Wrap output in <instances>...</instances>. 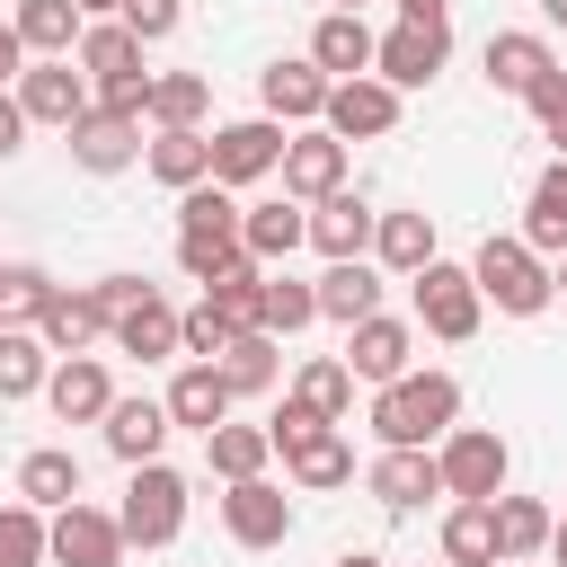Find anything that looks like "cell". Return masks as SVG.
<instances>
[{
	"label": "cell",
	"mask_w": 567,
	"mask_h": 567,
	"mask_svg": "<svg viewBox=\"0 0 567 567\" xmlns=\"http://www.w3.org/2000/svg\"><path fill=\"white\" fill-rule=\"evenodd\" d=\"M461 425V381L452 372H399V381H381L372 390V434L381 443H443Z\"/></svg>",
	"instance_id": "6da1fadb"
},
{
	"label": "cell",
	"mask_w": 567,
	"mask_h": 567,
	"mask_svg": "<svg viewBox=\"0 0 567 567\" xmlns=\"http://www.w3.org/2000/svg\"><path fill=\"white\" fill-rule=\"evenodd\" d=\"M470 284H478V301H496L505 319H540L558 292H549V257L540 248H523V239H478V257H470Z\"/></svg>",
	"instance_id": "7a4b0ae2"
},
{
	"label": "cell",
	"mask_w": 567,
	"mask_h": 567,
	"mask_svg": "<svg viewBox=\"0 0 567 567\" xmlns=\"http://www.w3.org/2000/svg\"><path fill=\"white\" fill-rule=\"evenodd\" d=\"M408 301H416V328H425V337H443V346L478 337V319H487V301H478L470 266H452V257H425V266L408 275Z\"/></svg>",
	"instance_id": "3957f363"
},
{
	"label": "cell",
	"mask_w": 567,
	"mask_h": 567,
	"mask_svg": "<svg viewBox=\"0 0 567 567\" xmlns=\"http://www.w3.org/2000/svg\"><path fill=\"white\" fill-rule=\"evenodd\" d=\"M115 523H124V549H168L186 532V478L168 461H133V487H124Z\"/></svg>",
	"instance_id": "277c9868"
},
{
	"label": "cell",
	"mask_w": 567,
	"mask_h": 567,
	"mask_svg": "<svg viewBox=\"0 0 567 567\" xmlns=\"http://www.w3.org/2000/svg\"><path fill=\"white\" fill-rule=\"evenodd\" d=\"M44 558H53V567H124V523H115L106 505L71 496V505L44 514Z\"/></svg>",
	"instance_id": "5b68a950"
},
{
	"label": "cell",
	"mask_w": 567,
	"mask_h": 567,
	"mask_svg": "<svg viewBox=\"0 0 567 567\" xmlns=\"http://www.w3.org/2000/svg\"><path fill=\"white\" fill-rule=\"evenodd\" d=\"M443 62H452V18H399L390 35H372V71H381L399 97L425 89Z\"/></svg>",
	"instance_id": "8992f818"
},
{
	"label": "cell",
	"mask_w": 567,
	"mask_h": 567,
	"mask_svg": "<svg viewBox=\"0 0 567 567\" xmlns=\"http://www.w3.org/2000/svg\"><path fill=\"white\" fill-rule=\"evenodd\" d=\"M9 97L27 106V124H53V133H71L89 115V80L71 71V53H27V71L9 80Z\"/></svg>",
	"instance_id": "52a82bcc"
},
{
	"label": "cell",
	"mask_w": 567,
	"mask_h": 567,
	"mask_svg": "<svg viewBox=\"0 0 567 567\" xmlns=\"http://www.w3.org/2000/svg\"><path fill=\"white\" fill-rule=\"evenodd\" d=\"M434 470H443V496H505L514 452H505V434H487V425H452V434L434 443Z\"/></svg>",
	"instance_id": "ba28073f"
},
{
	"label": "cell",
	"mask_w": 567,
	"mask_h": 567,
	"mask_svg": "<svg viewBox=\"0 0 567 567\" xmlns=\"http://www.w3.org/2000/svg\"><path fill=\"white\" fill-rule=\"evenodd\" d=\"M221 532L239 540V549H284L292 540V496L257 470V478H230L221 487Z\"/></svg>",
	"instance_id": "9c48e42d"
},
{
	"label": "cell",
	"mask_w": 567,
	"mask_h": 567,
	"mask_svg": "<svg viewBox=\"0 0 567 567\" xmlns=\"http://www.w3.org/2000/svg\"><path fill=\"white\" fill-rule=\"evenodd\" d=\"M319 124H328L337 142H381V133L399 124V89H390L381 71H354V80H328V106H319Z\"/></svg>",
	"instance_id": "30bf717a"
},
{
	"label": "cell",
	"mask_w": 567,
	"mask_h": 567,
	"mask_svg": "<svg viewBox=\"0 0 567 567\" xmlns=\"http://www.w3.org/2000/svg\"><path fill=\"white\" fill-rule=\"evenodd\" d=\"M275 159H284V124L275 115L213 124V177L221 186H257V177H275Z\"/></svg>",
	"instance_id": "8fae6325"
},
{
	"label": "cell",
	"mask_w": 567,
	"mask_h": 567,
	"mask_svg": "<svg viewBox=\"0 0 567 567\" xmlns=\"http://www.w3.org/2000/svg\"><path fill=\"white\" fill-rule=\"evenodd\" d=\"M337 363H346L354 381H372V390H381V381L416 372V328H408V319H381V310H372V319H354V328H346V354H337Z\"/></svg>",
	"instance_id": "7c38bea8"
},
{
	"label": "cell",
	"mask_w": 567,
	"mask_h": 567,
	"mask_svg": "<svg viewBox=\"0 0 567 567\" xmlns=\"http://www.w3.org/2000/svg\"><path fill=\"white\" fill-rule=\"evenodd\" d=\"M275 168H284V195H292V204H319V195L346 186V142H337L328 124H319V133H284V159H275Z\"/></svg>",
	"instance_id": "4fadbf2b"
},
{
	"label": "cell",
	"mask_w": 567,
	"mask_h": 567,
	"mask_svg": "<svg viewBox=\"0 0 567 567\" xmlns=\"http://www.w3.org/2000/svg\"><path fill=\"white\" fill-rule=\"evenodd\" d=\"M44 408H53L62 425H97V416L115 408L106 363H97V354H53V372H44Z\"/></svg>",
	"instance_id": "5bb4252c"
},
{
	"label": "cell",
	"mask_w": 567,
	"mask_h": 567,
	"mask_svg": "<svg viewBox=\"0 0 567 567\" xmlns=\"http://www.w3.org/2000/svg\"><path fill=\"white\" fill-rule=\"evenodd\" d=\"M363 487L390 505V514H416L425 496H443V470H434V443L416 452V443H381V461L363 470Z\"/></svg>",
	"instance_id": "9a60e30c"
},
{
	"label": "cell",
	"mask_w": 567,
	"mask_h": 567,
	"mask_svg": "<svg viewBox=\"0 0 567 567\" xmlns=\"http://www.w3.org/2000/svg\"><path fill=\"white\" fill-rule=\"evenodd\" d=\"M257 106L275 115V124H319V106H328V71L301 53V62H266L257 71Z\"/></svg>",
	"instance_id": "2e32d148"
},
{
	"label": "cell",
	"mask_w": 567,
	"mask_h": 567,
	"mask_svg": "<svg viewBox=\"0 0 567 567\" xmlns=\"http://www.w3.org/2000/svg\"><path fill=\"white\" fill-rule=\"evenodd\" d=\"M53 354H89L97 337H106V310H97V292H71V284H53L44 301H35V319H27Z\"/></svg>",
	"instance_id": "e0dca14e"
},
{
	"label": "cell",
	"mask_w": 567,
	"mask_h": 567,
	"mask_svg": "<svg viewBox=\"0 0 567 567\" xmlns=\"http://www.w3.org/2000/svg\"><path fill=\"white\" fill-rule=\"evenodd\" d=\"M549 71H558L549 35H532V27H505V35H487V89H505V97H532Z\"/></svg>",
	"instance_id": "ac0fdd59"
},
{
	"label": "cell",
	"mask_w": 567,
	"mask_h": 567,
	"mask_svg": "<svg viewBox=\"0 0 567 567\" xmlns=\"http://www.w3.org/2000/svg\"><path fill=\"white\" fill-rule=\"evenodd\" d=\"M62 142H71V159H80L89 177H115V168H133V159H142V124H124V115H106V106H89Z\"/></svg>",
	"instance_id": "d6986e66"
},
{
	"label": "cell",
	"mask_w": 567,
	"mask_h": 567,
	"mask_svg": "<svg viewBox=\"0 0 567 567\" xmlns=\"http://www.w3.org/2000/svg\"><path fill=\"white\" fill-rule=\"evenodd\" d=\"M301 239H310V204H292V195H275V204H239V248H248L257 266H284Z\"/></svg>",
	"instance_id": "ffe728a7"
},
{
	"label": "cell",
	"mask_w": 567,
	"mask_h": 567,
	"mask_svg": "<svg viewBox=\"0 0 567 567\" xmlns=\"http://www.w3.org/2000/svg\"><path fill=\"white\" fill-rule=\"evenodd\" d=\"M159 408H168V425H186V434H213V425L230 416V381H221V363H195V354H186Z\"/></svg>",
	"instance_id": "44dd1931"
},
{
	"label": "cell",
	"mask_w": 567,
	"mask_h": 567,
	"mask_svg": "<svg viewBox=\"0 0 567 567\" xmlns=\"http://www.w3.org/2000/svg\"><path fill=\"white\" fill-rule=\"evenodd\" d=\"M372 221H381V213H372L363 195H346V186H337V195H319V204H310V248H319L328 266H337V257H363V248H372Z\"/></svg>",
	"instance_id": "7402d4cb"
},
{
	"label": "cell",
	"mask_w": 567,
	"mask_h": 567,
	"mask_svg": "<svg viewBox=\"0 0 567 567\" xmlns=\"http://www.w3.org/2000/svg\"><path fill=\"white\" fill-rule=\"evenodd\" d=\"M71 62H80V80H97V89H106V80H133V71H142V35H133L124 18H89L80 44H71Z\"/></svg>",
	"instance_id": "603a6c76"
},
{
	"label": "cell",
	"mask_w": 567,
	"mask_h": 567,
	"mask_svg": "<svg viewBox=\"0 0 567 567\" xmlns=\"http://www.w3.org/2000/svg\"><path fill=\"white\" fill-rule=\"evenodd\" d=\"M523 248H540V257H567V151L532 177V204H523V230H514Z\"/></svg>",
	"instance_id": "cb8c5ba5"
},
{
	"label": "cell",
	"mask_w": 567,
	"mask_h": 567,
	"mask_svg": "<svg viewBox=\"0 0 567 567\" xmlns=\"http://www.w3.org/2000/svg\"><path fill=\"white\" fill-rule=\"evenodd\" d=\"M310 62H319L328 80L372 71V27H363V9H328V18L310 27Z\"/></svg>",
	"instance_id": "d4e9b609"
},
{
	"label": "cell",
	"mask_w": 567,
	"mask_h": 567,
	"mask_svg": "<svg viewBox=\"0 0 567 567\" xmlns=\"http://www.w3.org/2000/svg\"><path fill=\"white\" fill-rule=\"evenodd\" d=\"M310 292H319V319H337V328H354V319L381 310V275H372V257H337Z\"/></svg>",
	"instance_id": "484cf974"
},
{
	"label": "cell",
	"mask_w": 567,
	"mask_h": 567,
	"mask_svg": "<svg viewBox=\"0 0 567 567\" xmlns=\"http://www.w3.org/2000/svg\"><path fill=\"white\" fill-rule=\"evenodd\" d=\"M97 425H106V452H115L124 470H133V461H159V443H168V408H159V399H115Z\"/></svg>",
	"instance_id": "4316f807"
},
{
	"label": "cell",
	"mask_w": 567,
	"mask_h": 567,
	"mask_svg": "<svg viewBox=\"0 0 567 567\" xmlns=\"http://www.w3.org/2000/svg\"><path fill=\"white\" fill-rule=\"evenodd\" d=\"M142 159H151L159 186H204V177H213V133H204V124H159V142H151Z\"/></svg>",
	"instance_id": "83f0119b"
},
{
	"label": "cell",
	"mask_w": 567,
	"mask_h": 567,
	"mask_svg": "<svg viewBox=\"0 0 567 567\" xmlns=\"http://www.w3.org/2000/svg\"><path fill=\"white\" fill-rule=\"evenodd\" d=\"M106 337H115V354H133V363H168V354H177V310H168L159 292H142Z\"/></svg>",
	"instance_id": "f1b7e54d"
},
{
	"label": "cell",
	"mask_w": 567,
	"mask_h": 567,
	"mask_svg": "<svg viewBox=\"0 0 567 567\" xmlns=\"http://www.w3.org/2000/svg\"><path fill=\"white\" fill-rule=\"evenodd\" d=\"M284 470H292V487H310V496H319V487H346V478H354V443H346L337 425H319V434H301V443L284 452Z\"/></svg>",
	"instance_id": "f546056e"
},
{
	"label": "cell",
	"mask_w": 567,
	"mask_h": 567,
	"mask_svg": "<svg viewBox=\"0 0 567 567\" xmlns=\"http://www.w3.org/2000/svg\"><path fill=\"white\" fill-rule=\"evenodd\" d=\"M443 567H496V514H487V496H452V514H443Z\"/></svg>",
	"instance_id": "4dcf8cb0"
},
{
	"label": "cell",
	"mask_w": 567,
	"mask_h": 567,
	"mask_svg": "<svg viewBox=\"0 0 567 567\" xmlns=\"http://www.w3.org/2000/svg\"><path fill=\"white\" fill-rule=\"evenodd\" d=\"M44 372H53V346L27 319H0V399H35Z\"/></svg>",
	"instance_id": "1f68e13d"
},
{
	"label": "cell",
	"mask_w": 567,
	"mask_h": 567,
	"mask_svg": "<svg viewBox=\"0 0 567 567\" xmlns=\"http://www.w3.org/2000/svg\"><path fill=\"white\" fill-rule=\"evenodd\" d=\"M487 514H496V558H540L549 549V505L540 496H487Z\"/></svg>",
	"instance_id": "d6a6232c"
},
{
	"label": "cell",
	"mask_w": 567,
	"mask_h": 567,
	"mask_svg": "<svg viewBox=\"0 0 567 567\" xmlns=\"http://www.w3.org/2000/svg\"><path fill=\"white\" fill-rule=\"evenodd\" d=\"M9 27H18V44H27V53H71L89 18H80V0H18V9H9Z\"/></svg>",
	"instance_id": "836d02e7"
},
{
	"label": "cell",
	"mask_w": 567,
	"mask_h": 567,
	"mask_svg": "<svg viewBox=\"0 0 567 567\" xmlns=\"http://www.w3.org/2000/svg\"><path fill=\"white\" fill-rule=\"evenodd\" d=\"M372 257H381L390 275H416V266L434 257V213H381V221H372Z\"/></svg>",
	"instance_id": "e575fe53"
},
{
	"label": "cell",
	"mask_w": 567,
	"mask_h": 567,
	"mask_svg": "<svg viewBox=\"0 0 567 567\" xmlns=\"http://www.w3.org/2000/svg\"><path fill=\"white\" fill-rule=\"evenodd\" d=\"M292 399H301L310 416H328V425H346V416H354V372H346L337 354H310V363L292 372Z\"/></svg>",
	"instance_id": "d590c367"
},
{
	"label": "cell",
	"mask_w": 567,
	"mask_h": 567,
	"mask_svg": "<svg viewBox=\"0 0 567 567\" xmlns=\"http://www.w3.org/2000/svg\"><path fill=\"white\" fill-rule=\"evenodd\" d=\"M18 496H27L35 514H53V505H71V496H80V461H71L62 443H44V452H27V461H18Z\"/></svg>",
	"instance_id": "8d00e7d4"
},
{
	"label": "cell",
	"mask_w": 567,
	"mask_h": 567,
	"mask_svg": "<svg viewBox=\"0 0 567 567\" xmlns=\"http://www.w3.org/2000/svg\"><path fill=\"white\" fill-rule=\"evenodd\" d=\"M266 452H275V443H266V425H230V416H221V425L204 434V461H213V478H221V487H230V478H257V470H266Z\"/></svg>",
	"instance_id": "74e56055"
},
{
	"label": "cell",
	"mask_w": 567,
	"mask_h": 567,
	"mask_svg": "<svg viewBox=\"0 0 567 567\" xmlns=\"http://www.w3.org/2000/svg\"><path fill=\"white\" fill-rule=\"evenodd\" d=\"M221 381H230V399L275 390V337H266V328H239V337L221 346Z\"/></svg>",
	"instance_id": "f35d334b"
},
{
	"label": "cell",
	"mask_w": 567,
	"mask_h": 567,
	"mask_svg": "<svg viewBox=\"0 0 567 567\" xmlns=\"http://www.w3.org/2000/svg\"><path fill=\"white\" fill-rule=\"evenodd\" d=\"M195 230H239V195H230L221 177L177 186V239H195Z\"/></svg>",
	"instance_id": "ab89813d"
},
{
	"label": "cell",
	"mask_w": 567,
	"mask_h": 567,
	"mask_svg": "<svg viewBox=\"0 0 567 567\" xmlns=\"http://www.w3.org/2000/svg\"><path fill=\"white\" fill-rule=\"evenodd\" d=\"M310 319H319V292L292 284V275H266V292H257V328H266V337H292V328H310Z\"/></svg>",
	"instance_id": "60d3db41"
},
{
	"label": "cell",
	"mask_w": 567,
	"mask_h": 567,
	"mask_svg": "<svg viewBox=\"0 0 567 567\" xmlns=\"http://www.w3.org/2000/svg\"><path fill=\"white\" fill-rule=\"evenodd\" d=\"M204 106H213V80H204V71L151 80V124H204Z\"/></svg>",
	"instance_id": "b9f144b4"
},
{
	"label": "cell",
	"mask_w": 567,
	"mask_h": 567,
	"mask_svg": "<svg viewBox=\"0 0 567 567\" xmlns=\"http://www.w3.org/2000/svg\"><path fill=\"white\" fill-rule=\"evenodd\" d=\"M257 292H266V266H257V257H239L230 275H213V284H204V301H213L230 328H257Z\"/></svg>",
	"instance_id": "7bdbcfd3"
},
{
	"label": "cell",
	"mask_w": 567,
	"mask_h": 567,
	"mask_svg": "<svg viewBox=\"0 0 567 567\" xmlns=\"http://www.w3.org/2000/svg\"><path fill=\"white\" fill-rule=\"evenodd\" d=\"M0 567H44V514L27 496L0 505Z\"/></svg>",
	"instance_id": "ee69618b"
},
{
	"label": "cell",
	"mask_w": 567,
	"mask_h": 567,
	"mask_svg": "<svg viewBox=\"0 0 567 567\" xmlns=\"http://www.w3.org/2000/svg\"><path fill=\"white\" fill-rule=\"evenodd\" d=\"M248 248H239V230H195V239H177V266L195 275V284H213V275H230Z\"/></svg>",
	"instance_id": "f6af8a7d"
},
{
	"label": "cell",
	"mask_w": 567,
	"mask_h": 567,
	"mask_svg": "<svg viewBox=\"0 0 567 567\" xmlns=\"http://www.w3.org/2000/svg\"><path fill=\"white\" fill-rule=\"evenodd\" d=\"M239 328L213 310V301H195V310H177V354H195V363H221V346H230Z\"/></svg>",
	"instance_id": "bcb514c9"
},
{
	"label": "cell",
	"mask_w": 567,
	"mask_h": 567,
	"mask_svg": "<svg viewBox=\"0 0 567 567\" xmlns=\"http://www.w3.org/2000/svg\"><path fill=\"white\" fill-rule=\"evenodd\" d=\"M53 292L44 266H0V319H35V301Z\"/></svg>",
	"instance_id": "7dc6e473"
},
{
	"label": "cell",
	"mask_w": 567,
	"mask_h": 567,
	"mask_svg": "<svg viewBox=\"0 0 567 567\" xmlns=\"http://www.w3.org/2000/svg\"><path fill=\"white\" fill-rule=\"evenodd\" d=\"M115 18H124V27L142 35V44H159V35H177V18H186V0H124Z\"/></svg>",
	"instance_id": "c3c4849f"
},
{
	"label": "cell",
	"mask_w": 567,
	"mask_h": 567,
	"mask_svg": "<svg viewBox=\"0 0 567 567\" xmlns=\"http://www.w3.org/2000/svg\"><path fill=\"white\" fill-rule=\"evenodd\" d=\"M89 106H106V115H124V124H142L151 115V71H133V80H106Z\"/></svg>",
	"instance_id": "681fc988"
},
{
	"label": "cell",
	"mask_w": 567,
	"mask_h": 567,
	"mask_svg": "<svg viewBox=\"0 0 567 567\" xmlns=\"http://www.w3.org/2000/svg\"><path fill=\"white\" fill-rule=\"evenodd\" d=\"M532 115H540V133L567 151V71H549V80L532 89Z\"/></svg>",
	"instance_id": "f907efd6"
},
{
	"label": "cell",
	"mask_w": 567,
	"mask_h": 567,
	"mask_svg": "<svg viewBox=\"0 0 567 567\" xmlns=\"http://www.w3.org/2000/svg\"><path fill=\"white\" fill-rule=\"evenodd\" d=\"M89 292H97V310H106V328H115V319H124V310H133V301H142L151 284H142V275H97Z\"/></svg>",
	"instance_id": "816d5d0a"
},
{
	"label": "cell",
	"mask_w": 567,
	"mask_h": 567,
	"mask_svg": "<svg viewBox=\"0 0 567 567\" xmlns=\"http://www.w3.org/2000/svg\"><path fill=\"white\" fill-rule=\"evenodd\" d=\"M18 142H27V106H18V97H9V89H0V159H9V151H18Z\"/></svg>",
	"instance_id": "f5cc1de1"
},
{
	"label": "cell",
	"mask_w": 567,
	"mask_h": 567,
	"mask_svg": "<svg viewBox=\"0 0 567 567\" xmlns=\"http://www.w3.org/2000/svg\"><path fill=\"white\" fill-rule=\"evenodd\" d=\"M18 71H27V44H18V27H9V18H0V89H9V80H18Z\"/></svg>",
	"instance_id": "db71d44e"
},
{
	"label": "cell",
	"mask_w": 567,
	"mask_h": 567,
	"mask_svg": "<svg viewBox=\"0 0 567 567\" xmlns=\"http://www.w3.org/2000/svg\"><path fill=\"white\" fill-rule=\"evenodd\" d=\"M399 18H452V0H399Z\"/></svg>",
	"instance_id": "11a10c76"
},
{
	"label": "cell",
	"mask_w": 567,
	"mask_h": 567,
	"mask_svg": "<svg viewBox=\"0 0 567 567\" xmlns=\"http://www.w3.org/2000/svg\"><path fill=\"white\" fill-rule=\"evenodd\" d=\"M549 567H567V514L549 523Z\"/></svg>",
	"instance_id": "9f6ffc18"
},
{
	"label": "cell",
	"mask_w": 567,
	"mask_h": 567,
	"mask_svg": "<svg viewBox=\"0 0 567 567\" xmlns=\"http://www.w3.org/2000/svg\"><path fill=\"white\" fill-rule=\"evenodd\" d=\"M540 18H549V27H567V0H540Z\"/></svg>",
	"instance_id": "6f0895ef"
},
{
	"label": "cell",
	"mask_w": 567,
	"mask_h": 567,
	"mask_svg": "<svg viewBox=\"0 0 567 567\" xmlns=\"http://www.w3.org/2000/svg\"><path fill=\"white\" fill-rule=\"evenodd\" d=\"M106 9H124V0H80V18H106Z\"/></svg>",
	"instance_id": "680465c9"
},
{
	"label": "cell",
	"mask_w": 567,
	"mask_h": 567,
	"mask_svg": "<svg viewBox=\"0 0 567 567\" xmlns=\"http://www.w3.org/2000/svg\"><path fill=\"white\" fill-rule=\"evenodd\" d=\"M337 567H381V558H372V549H346V558H337Z\"/></svg>",
	"instance_id": "91938a15"
},
{
	"label": "cell",
	"mask_w": 567,
	"mask_h": 567,
	"mask_svg": "<svg viewBox=\"0 0 567 567\" xmlns=\"http://www.w3.org/2000/svg\"><path fill=\"white\" fill-rule=\"evenodd\" d=\"M549 292H567V257H558V266H549Z\"/></svg>",
	"instance_id": "94428289"
},
{
	"label": "cell",
	"mask_w": 567,
	"mask_h": 567,
	"mask_svg": "<svg viewBox=\"0 0 567 567\" xmlns=\"http://www.w3.org/2000/svg\"><path fill=\"white\" fill-rule=\"evenodd\" d=\"M328 9H363V0H328Z\"/></svg>",
	"instance_id": "6125c7cd"
},
{
	"label": "cell",
	"mask_w": 567,
	"mask_h": 567,
	"mask_svg": "<svg viewBox=\"0 0 567 567\" xmlns=\"http://www.w3.org/2000/svg\"><path fill=\"white\" fill-rule=\"evenodd\" d=\"M496 567H532V558H496Z\"/></svg>",
	"instance_id": "be15d7a7"
}]
</instances>
